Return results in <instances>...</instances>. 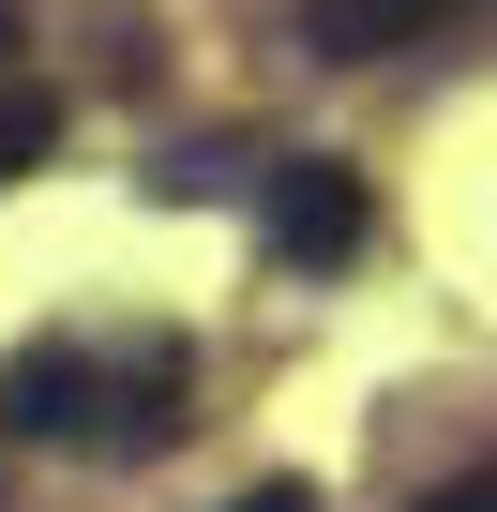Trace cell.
I'll return each instance as SVG.
<instances>
[{
  "label": "cell",
  "instance_id": "cell-3",
  "mask_svg": "<svg viewBox=\"0 0 497 512\" xmlns=\"http://www.w3.org/2000/svg\"><path fill=\"white\" fill-rule=\"evenodd\" d=\"M91 437L106 452H166L181 437V347H151L136 377H91Z\"/></svg>",
  "mask_w": 497,
  "mask_h": 512
},
{
  "label": "cell",
  "instance_id": "cell-2",
  "mask_svg": "<svg viewBox=\"0 0 497 512\" xmlns=\"http://www.w3.org/2000/svg\"><path fill=\"white\" fill-rule=\"evenodd\" d=\"M91 347H16L0 362V437H91Z\"/></svg>",
  "mask_w": 497,
  "mask_h": 512
},
{
  "label": "cell",
  "instance_id": "cell-5",
  "mask_svg": "<svg viewBox=\"0 0 497 512\" xmlns=\"http://www.w3.org/2000/svg\"><path fill=\"white\" fill-rule=\"evenodd\" d=\"M46 151H61V106H46V91H0V181L46 166Z\"/></svg>",
  "mask_w": 497,
  "mask_h": 512
},
{
  "label": "cell",
  "instance_id": "cell-7",
  "mask_svg": "<svg viewBox=\"0 0 497 512\" xmlns=\"http://www.w3.org/2000/svg\"><path fill=\"white\" fill-rule=\"evenodd\" d=\"M226 512H317V497L302 482H257V497H226Z\"/></svg>",
  "mask_w": 497,
  "mask_h": 512
},
{
  "label": "cell",
  "instance_id": "cell-8",
  "mask_svg": "<svg viewBox=\"0 0 497 512\" xmlns=\"http://www.w3.org/2000/svg\"><path fill=\"white\" fill-rule=\"evenodd\" d=\"M0 46H16V0H0Z\"/></svg>",
  "mask_w": 497,
  "mask_h": 512
},
{
  "label": "cell",
  "instance_id": "cell-4",
  "mask_svg": "<svg viewBox=\"0 0 497 512\" xmlns=\"http://www.w3.org/2000/svg\"><path fill=\"white\" fill-rule=\"evenodd\" d=\"M467 0H302V31H317V61H377V46H422V31H452Z\"/></svg>",
  "mask_w": 497,
  "mask_h": 512
},
{
  "label": "cell",
  "instance_id": "cell-1",
  "mask_svg": "<svg viewBox=\"0 0 497 512\" xmlns=\"http://www.w3.org/2000/svg\"><path fill=\"white\" fill-rule=\"evenodd\" d=\"M272 241L302 256V272H332V256L362 241V181H347L332 151H302V166H272Z\"/></svg>",
  "mask_w": 497,
  "mask_h": 512
},
{
  "label": "cell",
  "instance_id": "cell-6",
  "mask_svg": "<svg viewBox=\"0 0 497 512\" xmlns=\"http://www.w3.org/2000/svg\"><path fill=\"white\" fill-rule=\"evenodd\" d=\"M422 512H497V482H482V467H467V482H437V497H422Z\"/></svg>",
  "mask_w": 497,
  "mask_h": 512
}]
</instances>
